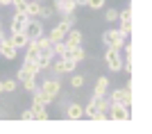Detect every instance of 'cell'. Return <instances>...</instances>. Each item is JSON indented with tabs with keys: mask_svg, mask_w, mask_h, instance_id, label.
<instances>
[{
	"mask_svg": "<svg viewBox=\"0 0 152 134\" xmlns=\"http://www.w3.org/2000/svg\"><path fill=\"white\" fill-rule=\"evenodd\" d=\"M104 64H107V68L111 70V73H121L123 70V55L118 48H107V52H104Z\"/></svg>",
	"mask_w": 152,
	"mask_h": 134,
	"instance_id": "obj_1",
	"label": "cell"
},
{
	"mask_svg": "<svg viewBox=\"0 0 152 134\" xmlns=\"http://www.w3.org/2000/svg\"><path fill=\"white\" fill-rule=\"evenodd\" d=\"M109 102H121L125 107H132V80L127 82L125 89H114L109 93Z\"/></svg>",
	"mask_w": 152,
	"mask_h": 134,
	"instance_id": "obj_2",
	"label": "cell"
},
{
	"mask_svg": "<svg viewBox=\"0 0 152 134\" xmlns=\"http://www.w3.org/2000/svg\"><path fill=\"white\" fill-rule=\"evenodd\" d=\"M125 39L127 37L121 32V30H107V32L102 34V43L107 45V48H118V50H123Z\"/></svg>",
	"mask_w": 152,
	"mask_h": 134,
	"instance_id": "obj_3",
	"label": "cell"
},
{
	"mask_svg": "<svg viewBox=\"0 0 152 134\" xmlns=\"http://www.w3.org/2000/svg\"><path fill=\"white\" fill-rule=\"evenodd\" d=\"M23 32L27 34V39H39L41 34H43V21L41 18H27L25 27H23Z\"/></svg>",
	"mask_w": 152,
	"mask_h": 134,
	"instance_id": "obj_4",
	"label": "cell"
},
{
	"mask_svg": "<svg viewBox=\"0 0 152 134\" xmlns=\"http://www.w3.org/2000/svg\"><path fill=\"white\" fill-rule=\"evenodd\" d=\"M39 73H41V70H39L37 62H23V66L16 70V80L23 82V80H27V77H39Z\"/></svg>",
	"mask_w": 152,
	"mask_h": 134,
	"instance_id": "obj_5",
	"label": "cell"
},
{
	"mask_svg": "<svg viewBox=\"0 0 152 134\" xmlns=\"http://www.w3.org/2000/svg\"><path fill=\"white\" fill-rule=\"evenodd\" d=\"M109 118L111 121H127L129 118V107L121 105V102H109Z\"/></svg>",
	"mask_w": 152,
	"mask_h": 134,
	"instance_id": "obj_6",
	"label": "cell"
},
{
	"mask_svg": "<svg viewBox=\"0 0 152 134\" xmlns=\"http://www.w3.org/2000/svg\"><path fill=\"white\" fill-rule=\"evenodd\" d=\"M118 23H121L118 30L129 39V34H132V9H129V7H125L123 12H118Z\"/></svg>",
	"mask_w": 152,
	"mask_h": 134,
	"instance_id": "obj_7",
	"label": "cell"
},
{
	"mask_svg": "<svg viewBox=\"0 0 152 134\" xmlns=\"http://www.w3.org/2000/svg\"><path fill=\"white\" fill-rule=\"evenodd\" d=\"M39 89L45 91V93H50L52 98H57L59 93H61V82H59V77H48V80H43V82L39 84Z\"/></svg>",
	"mask_w": 152,
	"mask_h": 134,
	"instance_id": "obj_8",
	"label": "cell"
},
{
	"mask_svg": "<svg viewBox=\"0 0 152 134\" xmlns=\"http://www.w3.org/2000/svg\"><path fill=\"white\" fill-rule=\"evenodd\" d=\"M64 43L68 45V48H73V45H82L84 43V34L80 32V30H75V27H70L68 32H66V37H64Z\"/></svg>",
	"mask_w": 152,
	"mask_h": 134,
	"instance_id": "obj_9",
	"label": "cell"
},
{
	"mask_svg": "<svg viewBox=\"0 0 152 134\" xmlns=\"http://www.w3.org/2000/svg\"><path fill=\"white\" fill-rule=\"evenodd\" d=\"M27 14H20V12H16L12 16V21H9V30L12 32H23V27H25V23H27Z\"/></svg>",
	"mask_w": 152,
	"mask_h": 134,
	"instance_id": "obj_10",
	"label": "cell"
},
{
	"mask_svg": "<svg viewBox=\"0 0 152 134\" xmlns=\"http://www.w3.org/2000/svg\"><path fill=\"white\" fill-rule=\"evenodd\" d=\"M107 93H109V80L102 75V77H98L95 84H93V98H104Z\"/></svg>",
	"mask_w": 152,
	"mask_h": 134,
	"instance_id": "obj_11",
	"label": "cell"
},
{
	"mask_svg": "<svg viewBox=\"0 0 152 134\" xmlns=\"http://www.w3.org/2000/svg\"><path fill=\"white\" fill-rule=\"evenodd\" d=\"M0 57H5L7 62H14V59L18 57V50L9 43V39H5V41L0 43Z\"/></svg>",
	"mask_w": 152,
	"mask_h": 134,
	"instance_id": "obj_12",
	"label": "cell"
},
{
	"mask_svg": "<svg viewBox=\"0 0 152 134\" xmlns=\"http://www.w3.org/2000/svg\"><path fill=\"white\" fill-rule=\"evenodd\" d=\"M64 114H66V118H68V121H80V118L84 116V107L80 105V102H70Z\"/></svg>",
	"mask_w": 152,
	"mask_h": 134,
	"instance_id": "obj_13",
	"label": "cell"
},
{
	"mask_svg": "<svg viewBox=\"0 0 152 134\" xmlns=\"http://www.w3.org/2000/svg\"><path fill=\"white\" fill-rule=\"evenodd\" d=\"M52 59H55V52H52V48L50 50H45V52H41L37 57V66H39V70L43 73V70H48L50 68V64H52Z\"/></svg>",
	"mask_w": 152,
	"mask_h": 134,
	"instance_id": "obj_14",
	"label": "cell"
},
{
	"mask_svg": "<svg viewBox=\"0 0 152 134\" xmlns=\"http://www.w3.org/2000/svg\"><path fill=\"white\" fill-rule=\"evenodd\" d=\"M7 39H9V43H12L16 50H23V48L30 43V39H27L25 32H12V37H7Z\"/></svg>",
	"mask_w": 152,
	"mask_h": 134,
	"instance_id": "obj_15",
	"label": "cell"
},
{
	"mask_svg": "<svg viewBox=\"0 0 152 134\" xmlns=\"http://www.w3.org/2000/svg\"><path fill=\"white\" fill-rule=\"evenodd\" d=\"M55 9H57L61 16H66V14H73L77 9L75 0H55Z\"/></svg>",
	"mask_w": 152,
	"mask_h": 134,
	"instance_id": "obj_16",
	"label": "cell"
},
{
	"mask_svg": "<svg viewBox=\"0 0 152 134\" xmlns=\"http://www.w3.org/2000/svg\"><path fill=\"white\" fill-rule=\"evenodd\" d=\"M30 96H32V102H34V105H45V107H48V105L55 102V98H52L50 93H45V91H41V89H37L34 93H30Z\"/></svg>",
	"mask_w": 152,
	"mask_h": 134,
	"instance_id": "obj_17",
	"label": "cell"
},
{
	"mask_svg": "<svg viewBox=\"0 0 152 134\" xmlns=\"http://www.w3.org/2000/svg\"><path fill=\"white\" fill-rule=\"evenodd\" d=\"M30 109H32V121H48V118H50L45 105H34V102H32Z\"/></svg>",
	"mask_w": 152,
	"mask_h": 134,
	"instance_id": "obj_18",
	"label": "cell"
},
{
	"mask_svg": "<svg viewBox=\"0 0 152 134\" xmlns=\"http://www.w3.org/2000/svg\"><path fill=\"white\" fill-rule=\"evenodd\" d=\"M66 57L80 64V62H84V59H86V52H84L82 45H73V48H68V50H66Z\"/></svg>",
	"mask_w": 152,
	"mask_h": 134,
	"instance_id": "obj_19",
	"label": "cell"
},
{
	"mask_svg": "<svg viewBox=\"0 0 152 134\" xmlns=\"http://www.w3.org/2000/svg\"><path fill=\"white\" fill-rule=\"evenodd\" d=\"M41 5H43V2H37V0H27V2H25V14H27V16H32V18H37L39 12H41Z\"/></svg>",
	"mask_w": 152,
	"mask_h": 134,
	"instance_id": "obj_20",
	"label": "cell"
},
{
	"mask_svg": "<svg viewBox=\"0 0 152 134\" xmlns=\"http://www.w3.org/2000/svg\"><path fill=\"white\" fill-rule=\"evenodd\" d=\"M37 89H39L37 77H27V80H23V91H27V93H34Z\"/></svg>",
	"mask_w": 152,
	"mask_h": 134,
	"instance_id": "obj_21",
	"label": "cell"
},
{
	"mask_svg": "<svg viewBox=\"0 0 152 134\" xmlns=\"http://www.w3.org/2000/svg\"><path fill=\"white\" fill-rule=\"evenodd\" d=\"M95 114H98V109H95V102H93V98H91V100L86 102V105H84V116L93 121V118H95Z\"/></svg>",
	"mask_w": 152,
	"mask_h": 134,
	"instance_id": "obj_22",
	"label": "cell"
},
{
	"mask_svg": "<svg viewBox=\"0 0 152 134\" xmlns=\"http://www.w3.org/2000/svg\"><path fill=\"white\" fill-rule=\"evenodd\" d=\"M61 68H64V73H75L77 62H73V59H68V57H61Z\"/></svg>",
	"mask_w": 152,
	"mask_h": 134,
	"instance_id": "obj_23",
	"label": "cell"
},
{
	"mask_svg": "<svg viewBox=\"0 0 152 134\" xmlns=\"http://www.w3.org/2000/svg\"><path fill=\"white\" fill-rule=\"evenodd\" d=\"M82 86H84V75H77V73H75V75H73V77H70V89H82Z\"/></svg>",
	"mask_w": 152,
	"mask_h": 134,
	"instance_id": "obj_24",
	"label": "cell"
},
{
	"mask_svg": "<svg viewBox=\"0 0 152 134\" xmlns=\"http://www.w3.org/2000/svg\"><path fill=\"white\" fill-rule=\"evenodd\" d=\"M104 21H107V23H116V21H118V9H116V7H109L107 12H104Z\"/></svg>",
	"mask_w": 152,
	"mask_h": 134,
	"instance_id": "obj_25",
	"label": "cell"
},
{
	"mask_svg": "<svg viewBox=\"0 0 152 134\" xmlns=\"http://www.w3.org/2000/svg\"><path fill=\"white\" fill-rule=\"evenodd\" d=\"M52 12H55V9H50V7H43V5H41V12H39L37 18H41V21H50V18H52Z\"/></svg>",
	"mask_w": 152,
	"mask_h": 134,
	"instance_id": "obj_26",
	"label": "cell"
},
{
	"mask_svg": "<svg viewBox=\"0 0 152 134\" xmlns=\"http://www.w3.org/2000/svg\"><path fill=\"white\" fill-rule=\"evenodd\" d=\"M2 84H5V93H14L18 86V80H2Z\"/></svg>",
	"mask_w": 152,
	"mask_h": 134,
	"instance_id": "obj_27",
	"label": "cell"
},
{
	"mask_svg": "<svg viewBox=\"0 0 152 134\" xmlns=\"http://www.w3.org/2000/svg\"><path fill=\"white\" fill-rule=\"evenodd\" d=\"M104 2H107V0H86V7H89V9H93V12H98V9H102V7H104Z\"/></svg>",
	"mask_w": 152,
	"mask_h": 134,
	"instance_id": "obj_28",
	"label": "cell"
},
{
	"mask_svg": "<svg viewBox=\"0 0 152 134\" xmlns=\"http://www.w3.org/2000/svg\"><path fill=\"white\" fill-rule=\"evenodd\" d=\"M20 121H32V109H30V107L20 111Z\"/></svg>",
	"mask_w": 152,
	"mask_h": 134,
	"instance_id": "obj_29",
	"label": "cell"
},
{
	"mask_svg": "<svg viewBox=\"0 0 152 134\" xmlns=\"http://www.w3.org/2000/svg\"><path fill=\"white\" fill-rule=\"evenodd\" d=\"M75 5L77 7H86V0H75Z\"/></svg>",
	"mask_w": 152,
	"mask_h": 134,
	"instance_id": "obj_30",
	"label": "cell"
},
{
	"mask_svg": "<svg viewBox=\"0 0 152 134\" xmlns=\"http://www.w3.org/2000/svg\"><path fill=\"white\" fill-rule=\"evenodd\" d=\"M0 93H5V84H2V80H0Z\"/></svg>",
	"mask_w": 152,
	"mask_h": 134,
	"instance_id": "obj_31",
	"label": "cell"
},
{
	"mask_svg": "<svg viewBox=\"0 0 152 134\" xmlns=\"http://www.w3.org/2000/svg\"><path fill=\"white\" fill-rule=\"evenodd\" d=\"M0 30H2V21H0Z\"/></svg>",
	"mask_w": 152,
	"mask_h": 134,
	"instance_id": "obj_32",
	"label": "cell"
},
{
	"mask_svg": "<svg viewBox=\"0 0 152 134\" xmlns=\"http://www.w3.org/2000/svg\"><path fill=\"white\" fill-rule=\"evenodd\" d=\"M37 2H43V0H37Z\"/></svg>",
	"mask_w": 152,
	"mask_h": 134,
	"instance_id": "obj_33",
	"label": "cell"
}]
</instances>
